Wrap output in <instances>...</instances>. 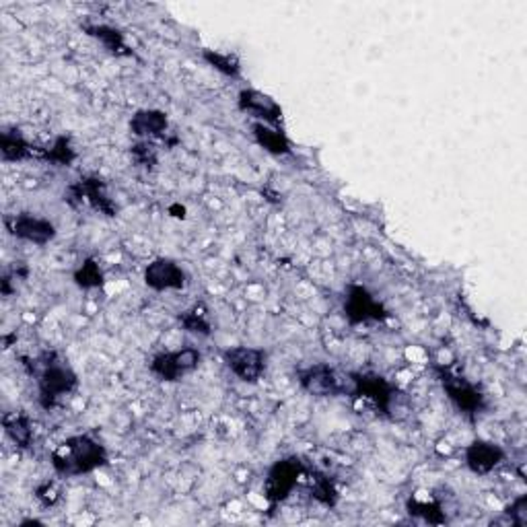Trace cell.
<instances>
[{
    "label": "cell",
    "mask_w": 527,
    "mask_h": 527,
    "mask_svg": "<svg viewBox=\"0 0 527 527\" xmlns=\"http://www.w3.org/2000/svg\"><path fill=\"white\" fill-rule=\"evenodd\" d=\"M108 465V452L89 434H76L60 443L52 452V468L58 476L74 478Z\"/></svg>",
    "instance_id": "obj_1"
},
{
    "label": "cell",
    "mask_w": 527,
    "mask_h": 527,
    "mask_svg": "<svg viewBox=\"0 0 527 527\" xmlns=\"http://www.w3.org/2000/svg\"><path fill=\"white\" fill-rule=\"evenodd\" d=\"M79 379L73 366L56 353H48L42 358V369L37 376V400L44 410H52L60 402V398L73 394Z\"/></svg>",
    "instance_id": "obj_2"
},
{
    "label": "cell",
    "mask_w": 527,
    "mask_h": 527,
    "mask_svg": "<svg viewBox=\"0 0 527 527\" xmlns=\"http://www.w3.org/2000/svg\"><path fill=\"white\" fill-rule=\"evenodd\" d=\"M297 381L311 395L317 398H336V395H350L353 392V381H350V373L336 371L334 366L326 363H317L311 366H305L297 373Z\"/></svg>",
    "instance_id": "obj_3"
},
{
    "label": "cell",
    "mask_w": 527,
    "mask_h": 527,
    "mask_svg": "<svg viewBox=\"0 0 527 527\" xmlns=\"http://www.w3.org/2000/svg\"><path fill=\"white\" fill-rule=\"evenodd\" d=\"M437 373L449 402H452L464 416L476 418L480 412L486 408V395L476 384H472L470 379H465L460 373L447 369V366H441Z\"/></svg>",
    "instance_id": "obj_4"
},
{
    "label": "cell",
    "mask_w": 527,
    "mask_h": 527,
    "mask_svg": "<svg viewBox=\"0 0 527 527\" xmlns=\"http://www.w3.org/2000/svg\"><path fill=\"white\" fill-rule=\"evenodd\" d=\"M342 311L350 326H363L373 322H384L389 317L387 309L381 305L376 295L363 285H348L345 291V303Z\"/></svg>",
    "instance_id": "obj_5"
},
{
    "label": "cell",
    "mask_w": 527,
    "mask_h": 527,
    "mask_svg": "<svg viewBox=\"0 0 527 527\" xmlns=\"http://www.w3.org/2000/svg\"><path fill=\"white\" fill-rule=\"evenodd\" d=\"M350 381H353V392H350V395L369 402L381 416H389L395 398V387L384 376L371 371L350 373Z\"/></svg>",
    "instance_id": "obj_6"
},
{
    "label": "cell",
    "mask_w": 527,
    "mask_h": 527,
    "mask_svg": "<svg viewBox=\"0 0 527 527\" xmlns=\"http://www.w3.org/2000/svg\"><path fill=\"white\" fill-rule=\"evenodd\" d=\"M303 476V464L297 457H287V460L277 462L270 468L268 476L264 480V496L270 503V507L280 505L295 491L297 483Z\"/></svg>",
    "instance_id": "obj_7"
},
{
    "label": "cell",
    "mask_w": 527,
    "mask_h": 527,
    "mask_svg": "<svg viewBox=\"0 0 527 527\" xmlns=\"http://www.w3.org/2000/svg\"><path fill=\"white\" fill-rule=\"evenodd\" d=\"M64 200L71 206H83L89 204L91 209L102 212L105 217H116V204H113L112 198L108 196V188H105V181L93 178H81L79 181H74L73 186H68L64 192Z\"/></svg>",
    "instance_id": "obj_8"
},
{
    "label": "cell",
    "mask_w": 527,
    "mask_h": 527,
    "mask_svg": "<svg viewBox=\"0 0 527 527\" xmlns=\"http://www.w3.org/2000/svg\"><path fill=\"white\" fill-rule=\"evenodd\" d=\"M202 363V353L198 348H180L171 353H161L151 361L152 376L161 381H180L190 376Z\"/></svg>",
    "instance_id": "obj_9"
},
{
    "label": "cell",
    "mask_w": 527,
    "mask_h": 527,
    "mask_svg": "<svg viewBox=\"0 0 527 527\" xmlns=\"http://www.w3.org/2000/svg\"><path fill=\"white\" fill-rule=\"evenodd\" d=\"M223 361L227 365V369L231 371L237 379H241L243 384H258L266 373L268 355H266L262 348L235 346L225 350Z\"/></svg>",
    "instance_id": "obj_10"
},
{
    "label": "cell",
    "mask_w": 527,
    "mask_h": 527,
    "mask_svg": "<svg viewBox=\"0 0 527 527\" xmlns=\"http://www.w3.org/2000/svg\"><path fill=\"white\" fill-rule=\"evenodd\" d=\"M5 227L13 237L21 241L34 243V246H48L56 237V227L52 220L32 215V212H19L5 219Z\"/></svg>",
    "instance_id": "obj_11"
},
{
    "label": "cell",
    "mask_w": 527,
    "mask_h": 527,
    "mask_svg": "<svg viewBox=\"0 0 527 527\" xmlns=\"http://www.w3.org/2000/svg\"><path fill=\"white\" fill-rule=\"evenodd\" d=\"M144 285L152 291H181L188 287V274L171 258H157L144 270Z\"/></svg>",
    "instance_id": "obj_12"
},
{
    "label": "cell",
    "mask_w": 527,
    "mask_h": 527,
    "mask_svg": "<svg viewBox=\"0 0 527 527\" xmlns=\"http://www.w3.org/2000/svg\"><path fill=\"white\" fill-rule=\"evenodd\" d=\"M503 462H505V452L496 443L478 439L465 447V465L476 476H486L499 468Z\"/></svg>",
    "instance_id": "obj_13"
},
{
    "label": "cell",
    "mask_w": 527,
    "mask_h": 527,
    "mask_svg": "<svg viewBox=\"0 0 527 527\" xmlns=\"http://www.w3.org/2000/svg\"><path fill=\"white\" fill-rule=\"evenodd\" d=\"M237 105H239L241 112L262 120V124H280L282 120L280 105L270 95L258 89H243L239 97H237Z\"/></svg>",
    "instance_id": "obj_14"
},
{
    "label": "cell",
    "mask_w": 527,
    "mask_h": 527,
    "mask_svg": "<svg viewBox=\"0 0 527 527\" xmlns=\"http://www.w3.org/2000/svg\"><path fill=\"white\" fill-rule=\"evenodd\" d=\"M167 128H170V122H167V113L161 110H141L130 120L132 134H136L142 141L163 139L167 134Z\"/></svg>",
    "instance_id": "obj_15"
},
{
    "label": "cell",
    "mask_w": 527,
    "mask_h": 527,
    "mask_svg": "<svg viewBox=\"0 0 527 527\" xmlns=\"http://www.w3.org/2000/svg\"><path fill=\"white\" fill-rule=\"evenodd\" d=\"M0 155H3L5 163H17L35 157L37 152L32 144L27 142L25 136L21 134V130L6 128L5 132L0 134Z\"/></svg>",
    "instance_id": "obj_16"
},
{
    "label": "cell",
    "mask_w": 527,
    "mask_h": 527,
    "mask_svg": "<svg viewBox=\"0 0 527 527\" xmlns=\"http://www.w3.org/2000/svg\"><path fill=\"white\" fill-rule=\"evenodd\" d=\"M83 29H85L87 35L95 37V40L102 44L103 48L110 52V54H113V56H130L132 54V52L128 50L124 34H122L120 29L105 25V23H85Z\"/></svg>",
    "instance_id": "obj_17"
},
{
    "label": "cell",
    "mask_w": 527,
    "mask_h": 527,
    "mask_svg": "<svg viewBox=\"0 0 527 527\" xmlns=\"http://www.w3.org/2000/svg\"><path fill=\"white\" fill-rule=\"evenodd\" d=\"M3 426L6 437H9L15 445L21 449H29L34 443V425L32 418L23 412H9L3 416Z\"/></svg>",
    "instance_id": "obj_18"
},
{
    "label": "cell",
    "mask_w": 527,
    "mask_h": 527,
    "mask_svg": "<svg viewBox=\"0 0 527 527\" xmlns=\"http://www.w3.org/2000/svg\"><path fill=\"white\" fill-rule=\"evenodd\" d=\"M254 139L266 152L270 155H288L291 152V141L287 139V134L282 130L272 128L268 124H262L258 122L254 124Z\"/></svg>",
    "instance_id": "obj_19"
},
{
    "label": "cell",
    "mask_w": 527,
    "mask_h": 527,
    "mask_svg": "<svg viewBox=\"0 0 527 527\" xmlns=\"http://www.w3.org/2000/svg\"><path fill=\"white\" fill-rule=\"evenodd\" d=\"M180 326L188 334L200 336V338H209L212 332V326H210V317H209V309H206V305L196 303L190 309L180 313Z\"/></svg>",
    "instance_id": "obj_20"
},
{
    "label": "cell",
    "mask_w": 527,
    "mask_h": 527,
    "mask_svg": "<svg viewBox=\"0 0 527 527\" xmlns=\"http://www.w3.org/2000/svg\"><path fill=\"white\" fill-rule=\"evenodd\" d=\"M406 507H408L410 515L423 519V522H426V523L439 525V523L447 522L445 511H443L441 503L434 501V499H418V496H412Z\"/></svg>",
    "instance_id": "obj_21"
},
{
    "label": "cell",
    "mask_w": 527,
    "mask_h": 527,
    "mask_svg": "<svg viewBox=\"0 0 527 527\" xmlns=\"http://www.w3.org/2000/svg\"><path fill=\"white\" fill-rule=\"evenodd\" d=\"M40 157L44 159V161H48L52 165L71 167L76 159V151L73 147L71 136H58V139L52 142L50 149H44L40 152Z\"/></svg>",
    "instance_id": "obj_22"
},
{
    "label": "cell",
    "mask_w": 527,
    "mask_h": 527,
    "mask_svg": "<svg viewBox=\"0 0 527 527\" xmlns=\"http://www.w3.org/2000/svg\"><path fill=\"white\" fill-rule=\"evenodd\" d=\"M74 282H76V287L83 288V291H91V288L103 287L105 277L97 259L87 258L85 262L79 266V270L74 272Z\"/></svg>",
    "instance_id": "obj_23"
},
{
    "label": "cell",
    "mask_w": 527,
    "mask_h": 527,
    "mask_svg": "<svg viewBox=\"0 0 527 527\" xmlns=\"http://www.w3.org/2000/svg\"><path fill=\"white\" fill-rule=\"evenodd\" d=\"M202 58L212 68H217L219 73H223L225 76H233V79H237V76L241 74V63H239V58H237L235 54H231V52L204 50L202 52Z\"/></svg>",
    "instance_id": "obj_24"
},
{
    "label": "cell",
    "mask_w": 527,
    "mask_h": 527,
    "mask_svg": "<svg viewBox=\"0 0 527 527\" xmlns=\"http://www.w3.org/2000/svg\"><path fill=\"white\" fill-rule=\"evenodd\" d=\"M309 488H311L313 499H316L317 503H322L324 507H334L336 503H338V491H336L334 483L326 476V473H319V472L313 473V476L309 478Z\"/></svg>",
    "instance_id": "obj_25"
},
{
    "label": "cell",
    "mask_w": 527,
    "mask_h": 527,
    "mask_svg": "<svg viewBox=\"0 0 527 527\" xmlns=\"http://www.w3.org/2000/svg\"><path fill=\"white\" fill-rule=\"evenodd\" d=\"M132 159L144 170H155L157 165V149L151 141H141L132 147Z\"/></svg>",
    "instance_id": "obj_26"
},
{
    "label": "cell",
    "mask_w": 527,
    "mask_h": 527,
    "mask_svg": "<svg viewBox=\"0 0 527 527\" xmlns=\"http://www.w3.org/2000/svg\"><path fill=\"white\" fill-rule=\"evenodd\" d=\"M505 522L515 527L527 525V494L517 496V499L505 509Z\"/></svg>",
    "instance_id": "obj_27"
},
{
    "label": "cell",
    "mask_w": 527,
    "mask_h": 527,
    "mask_svg": "<svg viewBox=\"0 0 527 527\" xmlns=\"http://www.w3.org/2000/svg\"><path fill=\"white\" fill-rule=\"evenodd\" d=\"M35 499L42 503L44 507H54L60 501V488L56 483H44L35 488Z\"/></svg>",
    "instance_id": "obj_28"
}]
</instances>
